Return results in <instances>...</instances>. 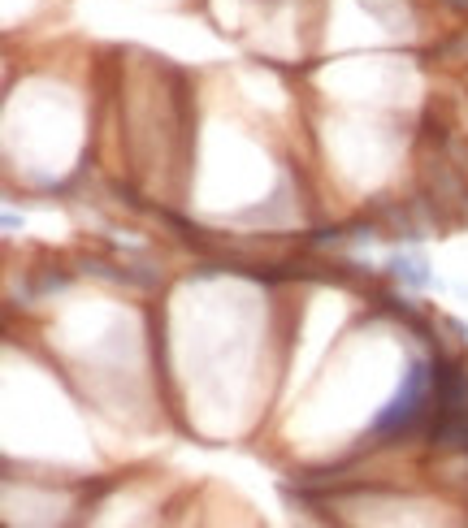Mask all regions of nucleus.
Segmentation results:
<instances>
[{
	"label": "nucleus",
	"mask_w": 468,
	"mask_h": 528,
	"mask_svg": "<svg viewBox=\"0 0 468 528\" xmlns=\"http://www.w3.org/2000/svg\"><path fill=\"white\" fill-rule=\"evenodd\" d=\"M386 282H395L403 290H429V286H442L434 273H429V256L416 252V247H403V252H390L382 264Z\"/></svg>",
	"instance_id": "f257e3e1"
},
{
	"label": "nucleus",
	"mask_w": 468,
	"mask_h": 528,
	"mask_svg": "<svg viewBox=\"0 0 468 528\" xmlns=\"http://www.w3.org/2000/svg\"><path fill=\"white\" fill-rule=\"evenodd\" d=\"M442 5H451L455 13H468V0H442Z\"/></svg>",
	"instance_id": "f03ea898"
}]
</instances>
